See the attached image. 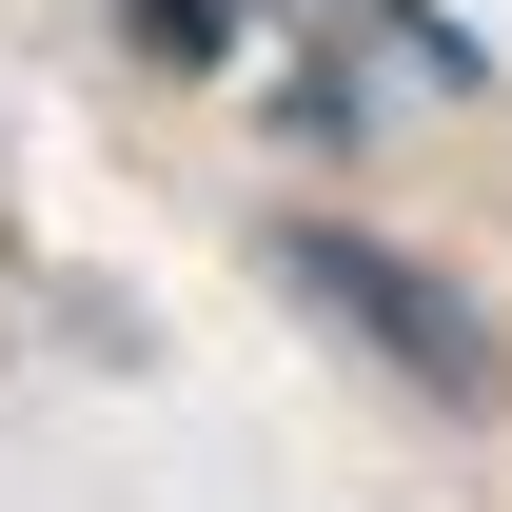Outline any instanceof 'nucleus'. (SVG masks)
Masks as SVG:
<instances>
[{"label": "nucleus", "mask_w": 512, "mask_h": 512, "mask_svg": "<svg viewBox=\"0 0 512 512\" xmlns=\"http://www.w3.org/2000/svg\"><path fill=\"white\" fill-rule=\"evenodd\" d=\"M296 276H316V296H355V316H375L394 355H414V375H453V394H493V355H473V316H453L434 276H394V256H355V237H296Z\"/></svg>", "instance_id": "1"}]
</instances>
